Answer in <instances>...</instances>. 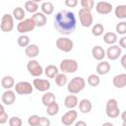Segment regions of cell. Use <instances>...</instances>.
<instances>
[{
    "label": "cell",
    "mask_w": 126,
    "mask_h": 126,
    "mask_svg": "<svg viewBox=\"0 0 126 126\" xmlns=\"http://www.w3.org/2000/svg\"><path fill=\"white\" fill-rule=\"evenodd\" d=\"M77 26L76 16L69 10H61L54 16V28L55 30L63 34L68 35L74 32Z\"/></svg>",
    "instance_id": "1"
},
{
    "label": "cell",
    "mask_w": 126,
    "mask_h": 126,
    "mask_svg": "<svg viewBox=\"0 0 126 126\" xmlns=\"http://www.w3.org/2000/svg\"><path fill=\"white\" fill-rule=\"evenodd\" d=\"M86 87V81L83 77L77 76L74 77L67 85V91L71 94H79L80 92H82Z\"/></svg>",
    "instance_id": "2"
},
{
    "label": "cell",
    "mask_w": 126,
    "mask_h": 126,
    "mask_svg": "<svg viewBox=\"0 0 126 126\" xmlns=\"http://www.w3.org/2000/svg\"><path fill=\"white\" fill-rule=\"evenodd\" d=\"M59 67H60V71H62L63 74H72L78 70L79 65L76 60L66 58L60 62Z\"/></svg>",
    "instance_id": "3"
},
{
    "label": "cell",
    "mask_w": 126,
    "mask_h": 126,
    "mask_svg": "<svg viewBox=\"0 0 126 126\" xmlns=\"http://www.w3.org/2000/svg\"><path fill=\"white\" fill-rule=\"evenodd\" d=\"M105 113L109 118H116L120 114L118 102L115 98H109L105 105Z\"/></svg>",
    "instance_id": "4"
},
{
    "label": "cell",
    "mask_w": 126,
    "mask_h": 126,
    "mask_svg": "<svg viewBox=\"0 0 126 126\" xmlns=\"http://www.w3.org/2000/svg\"><path fill=\"white\" fill-rule=\"evenodd\" d=\"M55 44H56V47L63 52H70L74 47L73 40L66 36H61L57 38Z\"/></svg>",
    "instance_id": "5"
},
{
    "label": "cell",
    "mask_w": 126,
    "mask_h": 126,
    "mask_svg": "<svg viewBox=\"0 0 126 126\" xmlns=\"http://www.w3.org/2000/svg\"><path fill=\"white\" fill-rule=\"evenodd\" d=\"M27 69L29 71V73L32 76V77H39L42 75L43 73V68L42 66L39 64V62L37 60H34V59H31L28 64H27Z\"/></svg>",
    "instance_id": "6"
},
{
    "label": "cell",
    "mask_w": 126,
    "mask_h": 126,
    "mask_svg": "<svg viewBox=\"0 0 126 126\" xmlns=\"http://www.w3.org/2000/svg\"><path fill=\"white\" fill-rule=\"evenodd\" d=\"M34 28H35V25H34L32 18L24 19L23 21L19 22V24L17 25V31L22 34H25L27 32L33 31Z\"/></svg>",
    "instance_id": "7"
},
{
    "label": "cell",
    "mask_w": 126,
    "mask_h": 126,
    "mask_svg": "<svg viewBox=\"0 0 126 126\" xmlns=\"http://www.w3.org/2000/svg\"><path fill=\"white\" fill-rule=\"evenodd\" d=\"M79 19H80V23L84 28H89L93 25L94 19H93V15L92 12L86 9L81 8L79 10Z\"/></svg>",
    "instance_id": "8"
},
{
    "label": "cell",
    "mask_w": 126,
    "mask_h": 126,
    "mask_svg": "<svg viewBox=\"0 0 126 126\" xmlns=\"http://www.w3.org/2000/svg\"><path fill=\"white\" fill-rule=\"evenodd\" d=\"M0 29L4 32H10L14 29V18L10 14H4L0 22Z\"/></svg>",
    "instance_id": "9"
},
{
    "label": "cell",
    "mask_w": 126,
    "mask_h": 126,
    "mask_svg": "<svg viewBox=\"0 0 126 126\" xmlns=\"http://www.w3.org/2000/svg\"><path fill=\"white\" fill-rule=\"evenodd\" d=\"M15 92L19 94H31L33 91V87L30 82L22 81L14 86Z\"/></svg>",
    "instance_id": "10"
},
{
    "label": "cell",
    "mask_w": 126,
    "mask_h": 126,
    "mask_svg": "<svg viewBox=\"0 0 126 126\" xmlns=\"http://www.w3.org/2000/svg\"><path fill=\"white\" fill-rule=\"evenodd\" d=\"M78 117V112L74 109H71V110H68L66 113H64L61 117V123L65 126H70L72 125L76 119Z\"/></svg>",
    "instance_id": "11"
},
{
    "label": "cell",
    "mask_w": 126,
    "mask_h": 126,
    "mask_svg": "<svg viewBox=\"0 0 126 126\" xmlns=\"http://www.w3.org/2000/svg\"><path fill=\"white\" fill-rule=\"evenodd\" d=\"M122 54V48H120L118 45L113 44L110 45L107 50L105 51V56H107V58L111 61H114L116 59H118Z\"/></svg>",
    "instance_id": "12"
},
{
    "label": "cell",
    "mask_w": 126,
    "mask_h": 126,
    "mask_svg": "<svg viewBox=\"0 0 126 126\" xmlns=\"http://www.w3.org/2000/svg\"><path fill=\"white\" fill-rule=\"evenodd\" d=\"M50 82L45 79H34L32 81V87L38 92H47L50 89Z\"/></svg>",
    "instance_id": "13"
},
{
    "label": "cell",
    "mask_w": 126,
    "mask_h": 126,
    "mask_svg": "<svg viewBox=\"0 0 126 126\" xmlns=\"http://www.w3.org/2000/svg\"><path fill=\"white\" fill-rule=\"evenodd\" d=\"M95 11L100 15H108L112 11V4L105 1H99L95 4Z\"/></svg>",
    "instance_id": "14"
},
{
    "label": "cell",
    "mask_w": 126,
    "mask_h": 126,
    "mask_svg": "<svg viewBox=\"0 0 126 126\" xmlns=\"http://www.w3.org/2000/svg\"><path fill=\"white\" fill-rule=\"evenodd\" d=\"M1 100L5 105H12L16 101V94L15 92L12 90H6L1 96Z\"/></svg>",
    "instance_id": "15"
},
{
    "label": "cell",
    "mask_w": 126,
    "mask_h": 126,
    "mask_svg": "<svg viewBox=\"0 0 126 126\" xmlns=\"http://www.w3.org/2000/svg\"><path fill=\"white\" fill-rule=\"evenodd\" d=\"M32 19L35 25V27H38V28H41V27H44L47 23V18L45 15H43L41 12H36L34 13L32 16Z\"/></svg>",
    "instance_id": "16"
},
{
    "label": "cell",
    "mask_w": 126,
    "mask_h": 126,
    "mask_svg": "<svg viewBox=\"0 0 126 126\" xmlns=\"http://www.w3.org/2000/svg\"><path fill=\"white\" fill-rule=\"evenodd\" d=\"M112 84L117 89L124 88L126 86V74L122 73V74H118V75L114 76L112 79Z\"/></svg>",
    "instance_id": "17"
},
{
    "label": "cell",
    "mask_w": 126,
    "mask_h": 126,
    "mask_svg": "<svg viewBox=\"0 0 126 126\" xmlns=\"http://www.w3.org/2000/svg\"><path fill=\"white\" fill-rule=\"evenodd\" d=\"M92 55L97 61H102L105 57V50L100 45H95L92 48Z\"/></svg>",
    "instance_id": "18"
},
{
    "label": "cell",
    "mask_w": 126,
    "mask_h": 126,
    "mask_svg": "<svg viewBox=\"0 0 126 126\" xmlns=\"http://www.w3.org/2000/svg\"><path fill=\"white\" fill-rule=\"evenodd\" d=\"M79 103V99L75 94H69L64 99V105L68 109H74Z\"/></svg>",
    "instance_id": "19"
},
{
    "label": "cell",
    "mask_w": 126,
    "mask_h": 126,
    "mask_svg": "<svg viewBox=\"0 0 126 126\" xmlns=\"http://www.w3.org/2000/svg\"><path fill=\"white\" fill-rule=\"evenodd\" d=\"M41 102L44 106H49L51 105L52 103L56 102V97H55V94L51 92H45L44 94L42 95L41 97Z\"/></svg>",
    "instance_id": "20"
},
{
    "label": "cell",
    "mask_w": 126,
    "mask_h": 126,
    "mask_svg": "<svg viewBox=\"0 0 126 126\" xmlns=\"http://www.w3.org/2000/svg\"><path fill=\"white\" fill-rule=\"evenodd\" d=\"M79 109L82 113H89L91 112L92 108H93V104L91 102L90 99H87V98H83L79 101Z\"/></svg>",
    "instance_id": "21"
},
{
    "label": "cell",
    "mask_w": 126,
    "mask_h": 126,
    "mask_svg": "<svg viewBox=\"0 0 126 126\" xmlns=\"http://www.w3.org/2000/svg\"><path fill=\"white\" fill-rule=\"evenodd\" d=\"M25 53L29 58H34L39 54V47L36 44H30L25 48Z\"/></svg>",
    "instance_id": "22"
},
{
    "label": "cell",
    "mask_w": 126,
    "mask_h": 126,
    "mask_svg": "<svg viewBox=\"0 0 126 126\" xmlns=\"http://www.w3.org/2000/svg\"><path fill=\"white\" fill-rule=\"evenodd\" d=\"M110 64L107 61H100L96 65V73L97 75H106L110 71Z\"/></svg>",
    "instance_id": "23"
},
{
    "label": "cell",
    "mask_w": 126,
    "mask_h": 126,
    "mask_svg": "<svg viewBox=\"0 0 126 126\" xmlns=\"http://www.w3.org/2000/svg\"><path fill=\"white\" fill-rule=\"evenodd\" d=\"M1 86L5 90H11L15 86V80L12 76H4L1 80Z\"/></svg>",
    "instance_id": "24"
},
{
    "label": "cell",
    "mask_w": 126,
    "mask_h": 126,
    "mask_svg": "<svg viewBox=\"0 0 126 126\" xmlns=\"http://www.w3.org/2000/svg\"><path fill=\"white\" fill-rule=\"evenodd\" d=\"M58 73H59L58 68H57L55 65H53V64L47 65V66L45 67V69H44V74H45L46 77L49 78V79H54L55 76H56Z\"/></svg>",
    "instance_id": "25"
},
{
    "label": "cell",
    "mask_w": 126,
    "mask_h": 126,
    "mask_svg": "<svg viewBox=\"0 0 126 126\" xmlns=\"http://www.w3.org/2000/svg\"><path fill=\"white\" fill-rule=\"evenodd\" d=\"M25 9L27 12L29 13H32V14H34L37 12L38 10V4H37V0L35 1H26L25 2Z\"/></svg>",
    "instance_id": "26"
},
{
    "label": "cell",
    "mask_w": 126,
    "mask_h": 126,
    "mask_svg": "<svg viewBox=\"0 0 126 126\" xmlns=\"http://www.w3.org/2000/svg\"><path fill=\"white\" fill-rule=\"evenodd\" d=\"M40 9H41V13L45 16H48V15H51L54 11V6L51 2L49 1H46V2H43L40 6Z\"/></svg>",
    "instance_id": "27"
},
{
    "label": "cell",
    "mask_w": 126,
    "mask_h": 126,
    "mask_svg": "<svg viewBox=\"0 0 126 126\" xmlns=\"http://www.w3.org/2000/svg\"><path fill=\"white\" fill-rule=\"evenodd\" d=\"M103 41H104L106 44L113 45V44L117 41V34H116L115 32H105V33L103 34Z\"/></svg>",
    "instance_id": "28"
},
{
    "label": "cell",
    "mask_w": 126,
    "mask_h": 126,
    "mask_svg": "<svg viewBox=\"0 0 126 126\" xmlns=\"http://www.w3.org/2000/svg\"><path fill=\"white\" fill-rule=\"evenodd\" d=\"M12 16H13L14 19H16L17 21L21 22V21H23L25 19L26 12H25V10L22 7H16L13 10V15Z\"/></svg>",
    "instance_id": "29"
},
{
    "label": "cell",
    "mask_w": 126,
    "mask_h": 126,
    "mask_svg": "<svg viewBox=\"0 0 126 126\" xmlns=\"http://www.w3.org/2000/svg\"><path fill=\"white\" fill-rule=\"evenodd\" d=\"M54 80H55V84L59 87H64L68 83V78H67L66 74H63V73H58L55 76Z\"/></svg>",
    "instance_id": "30"
},
{
    "label": "cell",
    "mask_w": 126,
    "mask_h": 126,
    "mask_svg": "<svg viewBox=\"0 0 126 126\" xmlns=\"http://www.w3.org/2000/svg\"><path fill=\"white\" fill-rule=\"evenodd\" d=\"M115 16L118 19L124 20L126 18V5H118L114 10Z\"/></svg>",
    "instance_id": "31"
},
{
    "label": "cell",
    "mask_w": 126,
    "mask_h": 126,
    "mask_svg": "<svg viewBox=\"0 0 126 126\" xmlns=\"http://www.w3.org/2000/svg\"><path fill=\"white\" fill-rule=\"evenodd\" d=\"M87 82H88V84L91 87H97L100 84V79H99L98 75H96V74H91L88 77Z\"/></svg>",
    "instance_id": "32"
},
{
    "label": "cell",
    "mask_w": 126,
    "mask_h": 126,
    "mask_svg": "<svg viewBox=\"0 0 126 126\" xmlns=\"http://www.w3.org/2000/svg\"><path fill=\"white\" fill-rule=\"evenodd\" d=\"M104 32V27L101 24H94V26H93L92 28V33L94 36H99L103 33Z\"/></svg>",
    "instance_id": "33"
},
{
    "label": "cell",
    "mask_w": 126,
    "mask_h": 126,
    "mask_svg": "<svg viewBox=\"0 0 126 126\" xmlns=\"http://www.w3.org/2000/svg\"><path fill=\"white\" fill-rule=\"evenodd\" d=\"M17 42H18L19 46L26 48L28 45H30V37H29L27 34H21V35L18 37Z\"/></svg>",
    "instance_id": "34"
},
{
    "label": "cell",
    "mask_w": 126,
    "mask_h": 126,
    "mask_svg": "<svg viewBox=\"0 0 126 126\" xmlns=\"http://www.w3.org/2000/svg\"><path fill=\"white\" fill-rule=\"evenodd\" d=\"M46 112H47V114L50 115V116L56 115V114L59 112V105H58V103H57V102H54V103H52L51 105L47 106V107H46Z\"/></svg>",
    "instance_id": "35"
},
{
    "label": "cell",
    "mask_w": 126,
    "mask_h": 126,
    "mask_svg": "<svg viewBox=\"0 0 126 126\" xmlns=\"http://www.w3.org/2000/svg\"><path fill=\"white\" fill-rule=\"evenodd\" d=\"M80 4H81L83 9L92 11L94 9V0H81Z\"/></svg>",
    "instance_id": "36"
},
{
    "label": "cell",
    "mask_w": 126,
    "mask_h": 126,
    "mask_svg": "<svg viewBox=\"0 0 126 126\" xmlns=\"http://www.w3.org/2000/svg\"><path fill=\"white\" fill-rule=\"evenodd\" d=\"M23 121L18 116H13L9 119V126H22Z\"/></svg>",
    "instance_id": "37"
},
{
    "label": "cell",
    "mask_w": 126,
    "mask_h": 126,
    "mask_svg": "<svg viewBox=\"0 0 126 126\" xmlns=\"http://www.w3.org/2000/svg\"><path fill=\"white\" fill-rule=\"evenodd\" d=\"M116 32L119 34H125L126 33V22L122 21L116 25Z\"/></svg>",
    "instance_id": "38"
},
{
    "label": "cell",
    "mask_w": 126,
    "mask_h": 126,
    "mask_svg": "<svg viewBox=\"0 0 126 126\" xmlns=\"http://www.w3.org/2000/svg\"><path fill=\"white\" fill-rule=\"evenodd\" d=\"M38 121H39V116L36 115V114L31 115V116L28 118V123H29L30 126H37Z\"/></svg>",
    "instance_id": "39"
},
{
    "label": "cell",
    "mask_w": 126,
    "mask_h": 126,
    "mask_svg": "<svg viewBox=\"0 0 126 126\" xmlns=\"http://www.w3.org/2000/svg\"><path fill=\"white\" fill-rule=\"evenodd\" d=\"M37 126H50V120H49V118H47L45 116L39 117V121H38Z\"/></svg>",
    "instance_id": "40"
},
{
    "label": "cell",
    "mask_w": 126,
    "mask_h": 126,
    "mask_svg": "<svg viewBox=\"0 0 126 126\" xmlns=\"http://www.w3.org/2000/svg\"><path fill=\"white\" fill-rule=\"evenodd\" d=\"M65 5L69 8H74L78 5V1L77 0H66L65 1Z\"/></svg>",
    "instance_id": "41"
},
{
    "label": "cell",
    "mask_w": 126,
    "mask_h": 126,
    "mask_svg": "<svg viewBox=\"0 0 126 126\" xmlns=\"http://www.w3.org/2000/svg\"><path fill=\"white\" fill-rule=\"evenodd\" d=\"M7 121H8V114L5 111L0 114V124H5Z\"/></svg>",
    "instance_id": "42"
},
{
    "label": "cell",
    "mask_w": 126,
    "mask_h": 126,
    "mask_svg": "<svg viewBox=\"0 0 126 126\" xmlns=\"http://www.w3.org/2000/svg\"><path fill=\"white\" fill-rule=\"evenodd\" d=\"M120 48H126V36H122L119 39V45Z\"/></svg>",
    "instance_id": "43"
},
{
    "label": "cell",
    "mask_w": 126,
    "mask_h": 126,
    "mask_svg": "<svg viewBox=\"0 0 126 126\" xmlns=\"http://www.w3.org/2000/svg\"><path fill=\"white\" fill-rule=\"evenodd\" d=\"M74 126H88V125H87V123H86L85 121H83V120H79V121H77V122L75 123Z\"/></svg>",
    "instance_id": "44"
},
{
    "label": "cell",
    "mask_w": 126,
    "mask_h": 126,
    "mask_svg": "<svg viewBox=\"0 0 126 126\" xmlns=\"http://www.w3.org/2000/svg\"><path fill=\"white\" fill-rule=\"evenodd\" d=\"M121 65L123 68H126V54L125 55H122V58H121Z\"/></svg>",
    "instance_id": "45"
},
{
    "label": "cell",
    "mask_w": 126,
    "mask_h": 126,
    "mask_svg": "<svg viewBox=\"0 0 126 126\" xmlns=\"http://www.w3.org/2000/svg\"><path fill=\"white\" fill-rule=\"evenodd\" d=\"M101 126H114V125H113V123H111V122H104Z\"/></svg>",
    "instance_id": "46"
},
{
    "label": "cell",
    "mask_w": 126,
    "mask_h": 126,
    "mask_svg": "<svg viewBox=\"0 0 126 126\" xmlns=\"http://www.w3.org/2000/svg\"><path fill=\"white\" fill-rule=\"evenodd\" d=\"M3 112H5V108H4L3 104H1V103H0V114H1V113H3Z\"/></svg>",
    "instance_id": "47"
},
{
    "label": "cell",
    "mask_w": 126,
    "mask_h": 126,
    "mask_svg": "<svg viewBox=\"0 0 126 126\" xmlns=\"http://www.w3.org/2000/svg\"><path fill=\"white\" fill-rule=\"evenodd\" d=\"M125 115H126V113L123 112V113H122V121H123V122H125Z\"/></svg>",
    "instance_id": "48"
}]
</instances>
